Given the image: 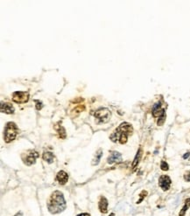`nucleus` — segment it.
Wrapping results in <instances>:
<instances>
[{
  "label": "nucleus",
  "mask_w": 190,
  "mask_h": 216,
  "mask_svg": "<svg viewBox=\"0 0 190 216\" xmlns=\"http://www.w3.org/2000/svg\"><path fill=\"white\" fill-rule=\"evenodd\" d=\"M66 201L63 194L60 191H55L52 193L50 200L48 203V211L53 215L60 214L66 208Z\"/></svg>",
  "instance_id": "nucleus-1"
},
{
  "label": "nucleus",
  "mask_w": 190,
  "mask_h": 216,
  "mask_svg": "<svg viewBox=\"0 0 190 216\" xmlns=\"http://www.w3.org/2000/svg\"><path fill=\"white\" fill-rule=\"evenodd\" d=\"M132 131H133V129H132V126L130 123L123 122L115 131L114 133L111 135V139L113 142L119 141L120 144H125L127 142L128 136L131 135Z\"/></svg>",
  "instance_id": "nucleus-2"
},
{
  "label": "nucleus",
  "mask_w": 190,
  "mask_h": 216,
  "mask_svg": "<svg viewBox=\"0 0 190 216\" xmlns=\"http://www.w3.org/2000/svg\"><path fill=\"white\" fill-rule=\"evenodd\" d=\"M19 128L17 127V125L14 123V122H7L6 123V126L4 128V141L6 143H10L13 141L17 135L19 134Z\"/></svg>",
  "instance_id": "nucleus-3"
},
{
  "label": "nucleus",
  "mask_w": 190,
  "mask_h": 216,
  "mask_svg": "<svg viewBox=\"0 0 190 216\" xmlns=\"http://www.w3.org/2000/svg\"><path fill=\"white\" fill-rule=\"evenodd\" d=\"M94 115L99 122H106L111 117V112L108 108H100L96 110Z\"/></svg>",
  "instance_id": "nucleus-4"
},
{
  "label": "nucleus",
  "mask_w": 190,
  "mask_h": 216,
  "mask_svg": "<svg viewBox=\"0 0 190 216\" xmlns=\"http://www.w3.org/2000/svg\"><path fill=\"white\" fill-rule=\"evenodd\" d=\"M29 99V94L28 92H21V91H17L14 92L13 95V102L17 103H25Z\"/></svg>",
  "instance_id": "nucleus-5"
},
{
  "label": "nucleus",
  "mask_w": 190,
  "mask_h": 216,
  "mask_svg": "<svg viewBox=\"0 0 190 216\" xmlns=\"http://www.w3.org/2000/svg\"><path fill=\"white\" fill-rule=\"evenodd\" d=\"M39 157L37 151H29L28 153L25 155V157H23V161L26 166H32L36 162V158Z\"/></svg>",
  "instance_id": "nucleus-6"
},
{
  "label": "nucleus",
  "mask_w": 190,
  "mask_h": 216,
  "mask_svg": "<svg viewBox=\"0 0 190 216\" xmlns=\"http://www.w3.org/2000/svg\"><path fill=\"white\" fill-rule=\"evenodd\" d=\"M159 185L162 188L163 191H167L170 188V186H171L170 178L166 175H162L159 180Z\"/></svg>",
  "instance_id": "nucleus-7"
},
{
  "label": "nucleus",
  "mask_w": 190,
  "mask_h": 216,
  "mask_svg": "<svg viewBox=\"0 0 190 216\" xmlns=\"http://www.w3.org/2000/svg\"><path fill=\"white\" fill-rule=\"evenodd\" d=\"M122 161V155L119 153V152H117V151H112L110 156L108 157V164L111 165L113 163H118V162H121Z\"/></svg>",
  "instance_id": "nucleus-8"
},
{
  "label": "nucleus",
  "mask_w": 190,
  "mask_h": 216,
  "mask_svg": "<svg viewBox=\"0 0 190 216\" xmlns=\"http://www.w3.org/2000/svg\"><path fill=\"white\" fill-rule=\"evenodd\" d=\"M160 107H161V103L160 102H157L156 104H154V106L152 108V115H153V117H160V116L165 114V110L164 109H160Z\"/></svg>",
  "instance_id": "nucleus-9"
},
{
  "label": "nucleus",
  "mask_w": 190,
  "mask_h": 216,
  "mask_svg": "<svg viewBox=\"0 0 190 216\" xmlns=\"http://www.w3.org/2000/svg\"><path fill=\"white\" fill-rule=\"evenodd\" d=\"M98 207L100 212L102 214H106L108 212V200L105 197H101L99 204H98Z\"/></svg>",
  "instance_id": "nucleus-10"
},
{
  "label": "nucleus",
  "mask_w": 190,
  "mask_h": 216,
  "mask_svg": "<svg viewBox=\"0 0 190 216\" xmlns=\"http://www.w3.org/2000/svg\"><path fill=\"white\" fill-rule=\"evenodd\" d=\"M56 180H58V182H59L61 185H65V184L68 182V174H67L64 171H60L57 173Z\"/></svg>",
  "instance_id": "nucleus-11"
},
{
  "label": "nucleus",
  "mask_w": 190,
  "mask_h": 216,
  "mask_svg": "<svg viewBox=\"0 0 190 216\" xmlns=\"http://www.w3.org/2000/svg\"><path fill=\"white\" fill-rule=\"evenodd\" d=\"M1 111L6 114H13L14 113V108L10 103H2L1 104Z\"/></svg>",
  "instance_id": "nucleus-12"
},
{
  "label": "nucleus",
  "mask_w": 190,
  "mask_h": 216,
  "mask_svg": "<svg viewBox=\"0 0 190 216\" xmlns=\"http://www.w3.org/2000/svg\"><path fill=\"white\" fill-rule=\"evenodd\" d=\"M43 159L45 161H47L48 163H53V159H54V156L52 152H44L43 153Z\"/></svg>",
  "instance_id": "nucleus-13"
},
{
  "label": "nucleus",
  "mask_w": 190,
  "mask_h": 216,
  "mask_svg": "<svg viewBox=\"0 0 190 216\" xmlns=\"http://www.w3.org/2000/svg\"><path fill=\"white\" fill-rule=\"evenodd\" d=\"M141 156H142V150L140 149L139 151H138V153H137V155L135 157V158H134V161H133V163H132V168H135L137 166H138V164L140 163V158H141Z\"/></svg>",
  "instance_id": "nucleus-14"
},
{
  "label": "nucleus",
  "mask_w": 190,
  "mask_h": 216,
  "mask_svg": "<svg viewBox=\"0 0 190 216\" xmlns=\"http://www.w3.org/2000/svg\"><path fill=\"white\" fill-rule=\"evenodd\" d=\"M190 206V198L189 199H187L186 200V201H185V205H184V206L182 207V209H181V211L180 212V216H184L185 215V213L187 212V210L189 209V207Z\"/></svg>",
  "instance_id": "nucleus-15"
},
{
  "label": "nucleus",
  "mask_w": 190,
  "mask_h": 216,
  "mask_svg": "<svg viewBox=\"0 0 190 216\" xmlns=\"http://www.w3.org/2000/svg\"><path fill=\"white\" fill-rule=\"evenodd\" d=\"M102 156V151L100 149V150L96 153V157H95L92 165H94V166H95V165H98V163H99V161H100V159H101Z\"/></svg>",
  "instance_id": "nucleus-16"
},
{
  "label": "nucleus",
  "mask_w": 190,
  "mask_h": 216,
  "mask_svg": "<svg viewBox=\"0 0 190 216\" xmlns=\"http://www.w3.org/2000/svg\"><path fill=\"white\" fill-rule=\"evenodd\" d=\"M55 130L58 131L60 137H61L62 138H65V137H66V131H65V129H64L62 126H61V125L56 126V127H55Z\"/></svg>",
  "instance_id": "nucleus-17"
},
{
  "label": "nucleus",
  "mask_w": 190,
  "mask_h": 216,
  "mask_svg": "<svg viewBox=\"0 0 190 216\" xmlns=\"http://www.w3.org/2000/svg\"><path fill=\"white\" fill-rule=\"evenodd\" d=\"M165 120H166V113L159 117V120H158V125H160V126L162 125V124L164 123Z\"/></svg>",
  "instance_id": "nucleus-18"
},
{
  "label": "nucleus",
  "mask_w": 190,
  "mask_h": 216,
  "mask_svg": "<svg viewBox=\"0 0 190 216\" xmlns=\"http://www.w3.org/2000/svg\"><path fill=\"white\" fill-rule=\"evenodd\" d=\"M146 195H147V192H146V191H143V192H141V193H140V199L139 200H138V201H137V203H138V204H140V202H141V201L144 200V198H145Z\"/></svg>",
  "instance_id": "nucleus-19"
},
{
  "label": "nucleus",
  "mask_w": 190,
  "mask_h": 216,
  "mask_svg": "<svg viewBox=\"0 0 190 216\" xmlns=\"http://www.w3.org/2000/svg\"><path fill=\"white\" fill-rule=\"evenodd\" d=\"M160 168H161L162 171H167V170L169 169L167 163L165 162V161H162V162H161V165H160Z\"/></svg>",
  "instance_id": "nucleus-20"
},
{
  "label": "nucleus",
  "mask_w": 190,
  "mask_h": 216,
  "mask_svg": "<svg viewBox=\"0 0 190 216\" xmlns=\"http://www.w3.org/2000/svg\"><path fill=\"white\" fill-rule=\"evenodd\" d=\"M184 179H185L186 181H190V172L186 173V174L184 175Z\"/></svg>",
  "instance_id": "nucleus-21"
},
{
  "label": "nucleus",
  "mask_w": 190,
  "mask_h": 216,
  "mask_svg": "<svg viewBox=\"0 0 190 216\" xmlns=\"http://www.w3.org/2000/svg\"><path fill=\"white\" fill-rule=\"evenodd\" d=\"M189 156H190V153L189 152H188V153H186V154L183 156V158H185V159H186V158H188V157H189Z\"/></svg>",
  "instance_id": "nucleus-22"
},
{
  "label": "nucleus",
  "mask_w": 190,
  "mask_h": 216,
  "mask_svg": "<svg viewBox=\"0 0 190 216\" xmlns=\"http://www.w3.org/2000/svg\"><path fill=\"white\" fill-rule=\"evenodd\" d=\"M77 216H90V215H89V214H86V213H84V214H80V215H78Z\"/></svg>",
  "instance_id": "nucleus-23"
},
{
  "label": "nucleus",
  "mask_w": 190,
  "mask_h": 216,
  "mask_svg": "<svg viewBox=\"0 0 190 216\" xmlns=\"http://www.w3.org/2000/svg\"><path fill=\"white\" fill-rule=\"evenodd\" d=\"M110 216H115V215L113 214V213H112V214H111V215H110Z\"/></svg>",
  "instance_id": "nucleus-24"
},
{
  "label": "nucleus",
  "mask_w": 190,
  "mask_h": 216,
  "mask_svg": "<svg viewBox=\"0 0 190 216\" xmlns=\"http://www.w3.org/2000/svg\"><path fill=\"white\" fill-rule=\"evenodd\" d=\"M19 215H21V213H19V214H17V215H16L15 216H19Z\"/></svg>",
  "instance_id": "nucleus-25"
}]
</instances>
